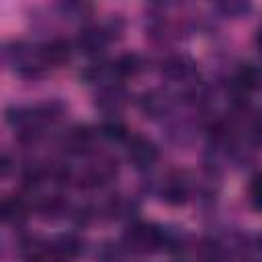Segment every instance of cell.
Here are the masks:
<instances>
[{
	"label": "cell",
	"mask_w": 262,
	"mask_h": 262,
	"mask_svg": "<svg viewBox=\"0 0 262 262\" xmlns=\"http://www.w3.org/2000/svg\"><path fill=\"white\" fill-rule=\"evenodd\" d=\"M250 192H252V205H254L258 211H262V174L254 176Z\"/></svg>",
	"instance_id": "obj_17"
},
{
	"label": "cell",
	"mask_w": 262,
	"mask_h": 262,
	"mask_svg": "<svg viewBox=\"0 0 262 262\" xmlns=\"http://www.w3.org/2000/svg\"><path fill=\"white\" fill-rule=\"evenodd\" d=\"M100 135L111 139V141H127L129 139V133H127V127L119 121H106L100 125Z\"/></svg>",
	"instance_id": "obj_14"
},
{
	"label": "cell",
	"mask_w": 262,
	"mask_h": 262,
	"mask_svg": "<svg viewBox=\"0 0 262 262\" xmlns=\"http://www.w3.org/2000/svg\"><path fill=\"white\" fill-rule=\"evenodd\" d=\"M8 168H10V160H8V156L4 154L2 160H0V174L6 176V174H8Z\"/></svg>",
	"instance_id": "obj_18"
},
{
	"label": "cell",
	"mask_w": 262,
	"mask_h": 262,
	"mask_svg": "<svg viewBox=\"0 0 262 262\" xmlns=\"http://www.w3.org/2000/svg\"><path fill=\"white\" fill-rule=\"evenodd\" d=\"M108 33L106 29L102 27H96V25H88L80 31L78 35V49L84 53V55H90V57H96L100 55L106 45H108Z\"/></svg>",
	"instance_id": "obj_3"
},
{
	"label": "cell",
	"mask_w": 262,
	"mask_h": 262,
	"mask_svg": "<svg viewBox=\"0 0 262 262\" xmlns=\"http://www.w3.org/2000/svg\"><path fill=\"white\" fill-rule=\"evenodd\" d=\"M37 53H39V59H41L43 66L59 68L66 61H70V57H72V45L66 39H51V41L43 43Z\"/></svg>",
	"instance_id": "obj_4"
},
{
	"label": "cell",
	"mask_w": 262,
	"mask_h": 262,
	"mask_svg": "<svg viewBox=\"0 0 262 262\" xmlns=\"http://www.w3.org/2000/svg\"><path fill=\"white\" fill-rule=\"evenodd\" d=\"M217 6L225 16L239 18L252 10V0H217Z\"/></svg>",
	"instance_id": "obj_13"
},
{
	"label": "cell",
	"mask_w": 262,
	"mask_h": 262,
	"mask_svg": "<svg viewBox=\"0 0 262 262\" xmlns=\"http://www.w3.org/2000/svg\"><path fill=\"white\" fill-rule=\"evenodd\" d=\"M164 199H166L170 205H180V203H184V201H186V186H184L182 182H178V180H172V182L166 186V190H164Z\"/></svg>",
	"instance_id": "obj_16"
},
{
	"label": "cell",
	"mask_w": 262,
	"mask_h": 262,
	"mask_svg": "<svg viewBox=\"0 0 262 262\" xmlns=\"http://www.w3.org/2000/svg\"><path fill=\"white\" fill-rule=\"evenodd\" d=\"M256 45H258V49H260V53H262V27L258 29V35H256Z\"/></svg>",
	"instance_id": "obj_19"
},
{
	"label": "cell",
	"mask_w": 262,
	"mask_h": 262,
	"mask_svg": "<svg viewBox=\"0 0 262 262\" xmlns=\"http://www.w3.org/2000/svg\"><path fill=\"white\" fill-rule=\"evenodd\" d=\"M141 70V59L137 53H123L113 63V74L117 78H131Z\"/></svg>",
	"instance_id": "obj_11"
},
{
	"label": "cell",
	"mask_w": 262,
	"mask_h": 262,
	"mask_svg": "<svg viewBox=\"0 0 262 262\" xmlns=\"http://www.w3.org/2000/svg\"><path fill=\"white\" fill-rule=\"evenodd\" d=\"M260 82H262V72L252 63H244L235 74V86L242 92H250V90L258 88Z\"/></svg>",
	"instance_id": "obj_10"
},
{
	"label": "cell",
	"mask_w": 262,
	"mask_h": 262,
	"mask_svg": "<svg viewBox=\"0 0 262 262\" xmlns=\"http://www.w3.org/2000/svg\"><path fill=\"white\" fill-rule=\"evenodd\" d=\"M123 239H125V246L133 252H151V250H158L160 246H164L166 233H164V229H160L156 225L137 223L125 231Z\"/></svg>",
	"instance_id": "obj_1"
},
{
	"label": "cell",
	"mask_w": 262,
	"mask_h": 262,
	"mask_svg": "<svg viewBox=\"0 0 262 262\" xmlns=\"http://www.w3.org/2000/svg\"><path fill=\"white\" fill-rule=\"evenodd\" d=\"M194 72H196V66L186 55H170L162 61V74L168 80H174V82L190 80L194 76Z\"/></svg>",
	"instance_id": "obj_6"
},
{
	"label": "cell",
	"mask_w": 262,
	"mask_h": 262,
	"mask_svg": "<svg viewBox=\"0 0 262 262\" xmlns=\"http://www.w3.org/2000/svg\"><path fill=\"white\" fill-rule=\"evenodd\" d=\"M158 2H164V0H158Z\"/></svg>",
	"instance_id": "obj_20"
},
{
	"label": "cell",
	"mask_w": 262,
	"mask_h": 262,
	"mask_svg": "<svg viewBox=\"0 0 262 262\" xmlns=\"http://www.w3.org/2000/svg\"><path fill=\"white\" fill-rule=\"evenodd\" d=\"M68 205L57 199V196H51V199H45L41 205H39V211L43 213V217H49V219H55V217H61L66 213Z\"/></svg>",
	"instance_id": "obj_15"
},
{
	"label": "cell",
	"mask_w": 262,
	"mask_h": 262,
	"mask_svg": "<svg viewBox=\"0 0 262 262\" xmlns=\"http://www.w3.org/2000/svg\"><path fill=\"white\" fill-rule=\"evenodd\" d=\"M47 248H49V254L55 258H76L82 252V242L76 235L66 233L55 237L51 244H47Z\"/></svg>",
	"instance_id": "obj_9"
},
{
	"label": "cell",
	"mask_w": 262,
	"mask_h": 262,
	"mask_svg": "<svg viewBox=\"0 0 262 262\" xmlns=\"http://www.w3.org/2000/svg\"><path fill=\"white\" fill-rule=\"evenodd\" d=\"M29 215V209L25 205L23 199L18 196H6L2 203H0V219L4 223H10V225H16L20 221H25Z\"/></svg>",
	"instance_id": "obj_8"
},
{
	"label": "cell",
	"mask_w": 262,
	"mask_h": 262,
	"mask_svg": "<svg viewBox=\"0 0 262 262\" xmlns=\"http://www.w3.org/2000/svg\"><path fill=\"white\" fill-rule=\"evenodd\" d=\"M127 156L133 162L135 168L145 170L149 166L156 164L158 160V147L151 139L143 137V135H131L127 139Z\"/></svg>",
	"instance_id": "obj_2"
},
{
	"label": "cell",
	"mask_w": 262,
	"mask_h": 262,
	"mask_svg": "<svg viewBox=\"0 0 262 262\" xmlns=\"http://www.w3.org/2000/svg\"><path fill=\"white\" fill-rule=\"evenodd\" d=\"M57 8L68 18H82V16L90 14L88 0H57Z\"/></svg>",
	"instance_id": "obj_12"
},
{
	"label": "cell",
	"mask_w": 262,
	"mask_h": 262,
	"mask_svg": "<svg viewBox=\"0 0 262 262\" xmlns=\"http://www.w3.org/2000/svg\"><path fill=\"white\" fill-rule=\"evenodd\" d=\"M170 106H172L170 94H168L166 90H160V88H151V90L143 92L141 98H139V108H141V113H143L145 117H151V119L166 115V113L170 111Z\"/></svg>",
	"instance_id": "obj_5"
},
{
	"label": "cell",
	"mask_w": 262,
	"mask_h": 262,
	"mask_svg": "<svg viewBox=\"0 0 262 262\" xmlns=\"http://www.w3.org/2000/svg\"><path fill=\"white\" fill-rule=\"evenodd\" d=\"M127 104V92L119 84H111L96 94V106L106 113H117Z\"/></svg>",
	"instance_id": "obj_7"
}]
</instances>
